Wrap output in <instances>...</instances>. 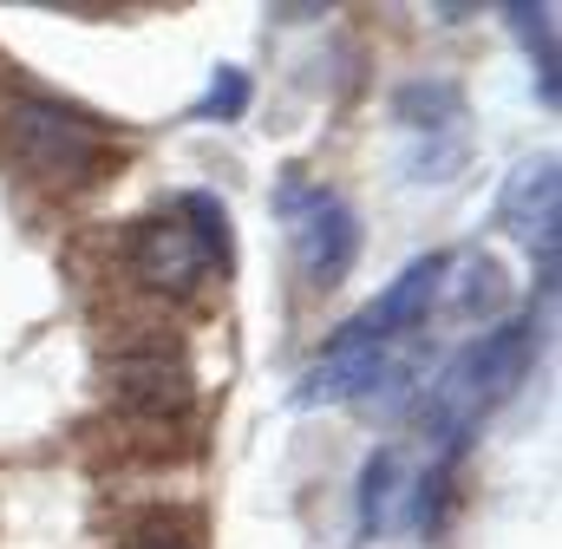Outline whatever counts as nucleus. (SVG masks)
Masks as SVG:
<instances>
[{
    "instance_id": "obj_1",
    "label": "nucleus",
    "mask_w": 562,
    "mask_h": 549,
    "mask_svg": "<svg viewBox=\"0 0 562 549\" xmlns=\"http://www.w3.org/2000/svg\"><path fill=\"white\" fill-rule=\"evenodd\" d=\"M524 373H530V327H524V321H504V327H491L484 340H471V347L431 380V418H438V432L458 445L497 400L517 393Z\"/></svg>"
},
{
    "instance_id": "obj_2",
    "label": "nucleus",
    "mask_w": 562,
    "mask_h": 549,
    "mask_svg": "<svg viewBox=\"0 0 562 549\" xmlns=\"http://www.w3.org/2000/svg\"><path fill=\"white\" fill-rule=\"evenodd\" d=\"M223 262V249L177 210V216H144L138 236H132V269L144 288L157 294H196L203 274Z\"/></svg>"
},
{
    "instance_id": "obj_3",
    "label": "nucleus",
    "mask_w": 562,
    "mask_h": 549,
    "mask_svg": "<svg viewBox=\"0 0 562 549\" xmlns=\"http://www.w3.org/2000/svg\"><path fill=\"white\" fill-rule=\"evenodd\" d=\"M288 236H294V262L307 281H340V274L353 269V256H360V223H353V210L340 203V197H327V190H288Z\"/></svg>"
},
{
    "instance_id": "obj_4",
    "label": "nucleus",
    "mask_w": 562,
    "mask_h": 549,
    "mask_svg": "<svg viewBox=\"0 0 562 549\" xmlns=\"http://www.w3.org/2000/svg\"><path fill=\"white\" fill-rule=\"evenodd\" d=\"M7 132H13V150L33 170H46V177H86V164L99 157V132L79 112L46 105V99H20L13 119H7Z\"/></svg>"
},
{
    "instance_id": "obj_5",
    "label": "nucleus",
    "mask_w": 562,
    "mask_h": 549,
    "mask_svg": "<svg viewBox=\"0 0 562 549\" xmlns=\"http://www.w3.org/2000/svg\"><path fill=\"white\" fill-rule=\"evenodd\" d=\"M497 223L524 249H543V269H557V157H530L510 170L497 197Z\"/></svg>"
},
{
    "instance_id": "obj_6",
    "label": "nucleus",
    "mask_w": 562,
    "mask_h": 549,
    "mask_svg": "<svg viewBox=\"0 0 562 549\" xmlns=\"http://www.w3.org/2000/svg\"><path fill=\"white\" fill-rule=\"evenodd\" d=\"M380 340L373 334H360V327H347L334 347H327V360L307 373V386H301V406H340V400H360L373 380H380Z\"/></svg>"
},
{
    "instance_id": "obj_7",
    "label": "nucleus",
    "mask_w": 562,
    "mask_h": 549,
    "mask_svg": "<svg viewBox=\"0 0 562 549\" xmlns=\"http://www.w3.org/2000/svg\"><path fill=\"white\" fill-rule=\"evenodd\" d=\"M445 288V256H419V262H406V269L393 274V288L353 321L360 334H373V340H386V334H400V327H413L425 307H431V294Z\"/></svg>"
},
{
    "instance_id": "obj_8",
    "label": "nucleus",
    "mask_w": 562,
    "mask_h": 549,
    "mask_svg": "<svg viewBox=\"0 0 562 549\" xmlns=\"http://www.w3.org/2000/svg\"><path fill=\"white\" fill-rule=\"evenodd\" d=\"M112 386H119V400L138 412H183L190 406V373L170 360V354H125L119 367H112Z\"/></svg>"
},
{
    "instance_id": "obj_9",
    "label": "nucleus",
    "mask_w": 562,
    "mask_h": 549,
    "mask_svg": "<svg viewBox=\"0 0 562 549\" xmlns=\"http://www.w3.org/2000/svg\"><path fill=\"white\" fill-rule=\"evenodd\" d=\"M400 497H406V471H400V458H393V451H380V458H367V491H360V524H367L373 537H386V530L400 524Z\"/></svg>"
},
{
    "instance_id": "obj_10",
    "label": "nucleus",
    "mask_w": 562,
    "mask_h": 549,
    "mask_svg": "<svg viewBox=\"0 0 562 549\" xmlns=\"http://www.w3.org/2000/svg\"><path fill=\"white\" fill-rule=\"evenodd\" d=\"M249 105V79L236 72V66H223L216 79H210V92H203V105L190 112V119H236Z\"/></svg>"
},
{
    "instance_id": "obj_11",
    "label": "nucleus",
    "mask_w": 562,
    "mask_h": 549,
    "mask_svg": "<svg viewBox=\"0 0 562 549\" xmlns=\"http://www.w3.org/2000/svg\"><path fill=\"white\" fill-rule=\"evenodd\" d=\"M144 549H177V544H144Z\"/></svg>"
}]
</instances>
